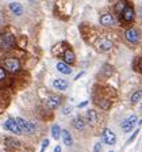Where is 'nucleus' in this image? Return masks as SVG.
<instances>
[{
	"label": "nucleus",
	"mask_w": 142,
	"mask_h": 152,
	"mask_svg": "<svg viewBox=\"0 0 142 152\" xmlns=\"http://www.w3.org/2000/svg\"><path fill=\"white\" fill-rule=\"evenodd\" d=\"M14 44H15L14 35L8 34V33L0 34V49H1V50H8V49H11V48L14 46Z\"/></svg>",
	"instance_id": "f257e3e1"
},
{
	"label": "nucleus",
	"mask_w": 142,
	"mask_h": 152,
	"mask_svg": "<svg viewBox=\"0 0 142 152\" xmlns=\"http://www.w3.org/2000/svg\"><path fill=\"white\" fill-rule=\"evenodd\" d=\"M4 68H6L7 71H9V72H12V73L18 72L19 68H20L19 60L15 58V57H8V58L4 60Z\"/></svg>",
	"instance_id": "f03ea898"
},
{
	"label": "nucleus",
	"mask_w": 142,
	"mask_h": 152,
	"mask_svg": "<svg viewBox=\"0 0 142 152\" xmlns=\"http://www.w3.org/2000/svg\"><path fill=\"white\" fill-rule=\"evenodd\" d=\"M16 122L18 125L20 126L22 132H26V133H34L37 130V126H35L34 122H30V121H26L23 118H16Z\"/></svg>",
	"instance_id": "7ed1b4c3"
},
{
	"label": "nucleus",
	"mask_w": 142,
	"mask_h": 152,
	"mask_svg": "<svg viewBox=\"0 0 142 152\" xmlns=\"http://www.w3.org/2000/svg\"><path fill=\"white\" fill-rule=\"evenodd\" d=\"M101 139L106 144L108 145H114L115 142H117V136H115V133L110 129V128H104L103 129V133H101Z\"/></svg>",
	"instance_id": "20e7f679"
},
{
	"label": "nucleus",
	"mask_w": 142,
	"mask_h": 152,
	"mask_svg": "<svg viewBox=\"0 0 142 152\" xmlns=\"http://www.w3.org/2000/svg\"><path fill=\"white\" fill-rule=\"evenodd\" d=\"M120 18L125 23H131L133 19H134V8L129 4H126L125 10H123L122 12H120Z\"/></svg>",
	"instance_id": "39448f33"
},
{
	"label": "nucleus",
	"mask_w": 142,
	"mask_h": 152,
	"mask_svg": "<svg viewBox=\"0 0 142 152\" xmlns=\"http://www.w3.org/2000/svg\"><path fill=\"white\" fill-rule=\"evenodd\" d=\"M4 128H6L7 130H9V132L15 133V134H22V129H20V126L18 125V122H16V120H12V118H9V120H7L6 122H4Z\"/></svg>",
	"instance_id": "423d86ee"
},
{
	"label": "nucleus",
	"mask_w": 142,
	"mask_h": 152,
	"mask_svg": "<svg viewBox=\"0 0 142 152\" xmlns=\"http://www.w3.org/2000/svg\"><path fill=\"white\" fill-rule=\"evenodd\" d=\"M125 37H126V39L130 44H138L139 31L137 28H129V30H126V33H125Z\"/></svg>",
	"instance_id": "0eeeda50"
},
{
	"label": "nucleus",
	"mask_w": 142,
	"mask_h": 152,
	"mask_svg": "<svg viewBox=\"0 0 142 152\" xmlns=\"http://www.w3.org/2000/svg\"><path fill=\"white\" fill-rule=\"evenodd\" d=\"M137 124V117L135 115H130V117H127L126 120L122 122V129L123 132H130V130L134 128V125Z\"/></svg>",
	"instance_id": "6e6552de"
},
{
	"label": "nucleus",
	"mask_w": 142,
	"mask_h": 152,
	"mask_svg": "<svg viewBox=\"0 0 142 152\" xmlns=\"http://www.w3.org/2000/svg\"><path fill=\"white\" fill-rule=\"evenodd\" d=\"M112 48V41L111 39H107V38H101L98 42V49L100 52H107Z\"/></svg>",
	"instance_id": "1a4fd4ad"
},
{
	"label": "nucleus",
	"mask_w": 142,
	"mask_h": 152,
	"mask_svg": "<svg viewBox=\"0 0 142 152\" xmlns=\"http://www.w3.org/2000/svg\"><path fill=\"white\" fill-rule=\"evenodd\" d=\"M61 103V98L60 96H56V95H51V96H49V98L46 99V104L49 109H56L58 107Z\"/></svg>",
	"instance_id": "9d476101"
},
{
	"label": "nucleus",
	"mask_w": 142,
	"mask_h": 152,
	"mask_svg": "<svg viewBox=\"0 0 142 152\" xmlns=\"http://www.w3.org/2000/svg\"><path fill=\"white\" fill-rule=\"evenodd\" d=\"M100 25L103 26H114L115 25V18L111 14H104L100 16Z\"/></svg>",
	"instance_id": "9b49d317"
},
{
	"label": "nucleus",
	"mask_w": 142,
	"mask_h": 152,
	"mask_svg": "<svg viewBox=\"0 0 142 152\" xmlns=\"http://www.w3.org/2000/svg\"><path fill=\"white\" fill-rule=\"evenodd\" d=\"M4 144H6V149H8V151H11V149H18L19 147H20L19 141L11 139V137H7L6 141H4Z\"/></svg>",
	"instance_id": "f8f14e48"
},
{
	"label": "nucleus",
	"mask_w": 142,
	"mask_h": 152,
	"mask_svg": "<svg viewBox=\"0 0 142 152\" xmlns=\"http://www.w3.org/2000/svg\"><path fill=\"white\" fill-rule=\"evenodd\" d=\"M57 69L60 71L64 75H70L72 73V68L69 66V64H66L65 61L64 63H57Z\"/></svg>",
	"instance_id": "ddd939ff"
},
{
	"label": "nucleus",
	"mask_w": 142,
	"mask_h": 152,
	"mask_svg": "<svg viewBox=\"0 0 142 152\" xmlns=\"http://www.w3.org/2000/svg\"><path fill=\"white\" fill-rule=\"evenodd\" d=\"M9 10H11V12L15 14V15H22L23 14V7L20 6L19 3H16V1H12V3H9Z\"/></svg>",
	"instance_id": "4468645a"
},
{
	"label": "nucleus",
	"mask_w": 142,
	"mask_h": 152,
	"mask_svg": "<svg viewBox=\"0 0 142 152\" xmlns=\"http://www.w3.org/2000/svg\"><path fill=\"white\" fill-rule=\"evenodd\" d=\"M53 87L57 90H60V91H65L68 88V82L64 79H56L53 82Z\"/></svg>",
	"instance_id": "2eb2a0df"
},
{
	"label": "nucleus",
	"mask_w": 142,
	"mask_h": 152,
	"mask_svg": "<svg viewBox=\"0 0 142 152\" xmlns=\"http://www.w3.org/2000/svg\"><path fill=\"white\" fill-rule=\"evenodd\" d=\"M75 60H76V57H75V53H73L72 50H69V49H68V50H65L64 52V61H65L66 64H73L75 63Z\"/></svg>",
	"instance_id": "dca6fc26"
},
{
	"label": "nucleus",
	"mask_w": 142,
	"mask_h": 152,
	"mask_svg": "<svg viewBox=\"0 0 142 152\" xmlns=\"http://www.w3.org/2000/svg\"><path fill=\"white\" fill-rule=\"evenodd\" d=\"M61 136H62V140H64V144H65V145L70 147V145L73 144V141H72V136H70V133L68 132V130H62Z\"/></svg>",
	"instance_id": "f3484780"
},
{
	"label": "nucleus",
	"mask_w": 142,
	"mask_h": 152,
	"mask_svg": "<svg viewBox=\"0 0 142 152\" xmlns=\"http://www.w3.org/2000/svg\"><path fill=\"white\" fill-rule=\"evenodd\" d=\"M87 118H88V122L91 125H95L96 121H98V114H96L95 110H88L87 111Z\"/></svg>",
	"instance_id": "a211bd4d"
},
{
	"label": "nucleus",
	"mask_w": 142,
	"mask_h": 152,
	"mask_svg": "<svg viewBox=\"0 0 142 152\" xmlns=\"http://www.w3.org/2000/svg\"><path fill=\"white\" fill-rule=\"evenodd\" d=\"M133 68L137 72H142V56H138L135 60L133 61Z\"/></svg>",
	"instance_id": "6ab92c4d"
},
{
	"label": "nucleus",
	"mask_w": 142,
	"mask_h": 152,
	"mask_svg": "<svg viewBox=\"0 0 142 152\" xmlns=\"http://www.w3.org/2000/svg\"><path fill=\"white\" fill-rule=\"evenodd\" d=\"M61 133H62V130H61V128L58 126V125H53V126H51V136H53L54 140L60 139Z\"/></svg>",
	"instance_id": "aec40b11"
},
{
	"label": "nucleus",
	"mask_w": 142,
	"mask_h": 152,
	"mask_svg": "<svg viewBox=\"0 0 142 152\" xmlns=\"http://www.w3.org/2000/svg\"><path fill=\"white\" fill-rule=\"evenodd\" d=\"M73 126H75L76 129H84V126H85L84 120H83L81 117H76L75 120H73Z\"/></svg>",
	"instance_id": "412c9836"
},
{
	"label": "nucleus",
	"mask_w": 142,
	"mask_h": 152,
	"mask_svg": "<svg viewBox=\"0 0 142 152\" xmlns=\"http://www.w3.org/2000/svg\"><path fill=\"white\" fill-rule=\"evenodd\" d=\"M141 99H142V91H135L134 94L131 95V102H133L134 104L138 103Z\"/></svg>",
	"instance_id": "4be33fe9"
},
{
	"label": "nucleus",
	"mask_w": 142,
	"mask_h": 152,
	"mask_svg": "<svg viewBox=\"0 0 142 152\" xmlns=\"http://www.w3.org/2000/svg\"><path fill=\"white\" fill-rule=\"evenodd\" d=\"M96 103H98L101 109H106V110H108V109H110V106H111L110 101H107V99H101V101H96Z\"/></svg>",
	"instance_id": "5701e85b"
},
{
	"label": "nucleus",
	"mask_w": 142,
	"mask_h": 152,
	"mask_svg": "<svg viewBox=\"0 0 142 152\" xmlns=\"http://www.w3.org/2000/svg\"><path fill=\"white\" fill-rule=\"evenodd\" d=\"M125 7H126V3H125V1H119V3L117 4V7H115V8H117V12L120 14L123 10H125Z\"/></svg>",
	"instance_id": "b1692460"
},
{
	"label": "nucleus",
	"mask_w": 142,
	"mask_h": 152,
	"mask_svg": "<svg viewBox=\"0 0 142 152\" xmlns=\"http://www.w3.org/2000/svg\"><path fill=\"white\" fill-rule=\"evenodd\" d=\"M49 144H50V141H49V139L43 140V142H42V147H41V152H45V149L49 147Z\"/></svg>",
	"instance_id": "393cba45"
},
{
	"label": "nucleus",
	"mask_w": 142,
	"mask_h": 152,
	"mask_svg": "<svg viewBox=\"0 0 142 152\" xmlns=\"http://www.w3.org/2000/svg\"><path fill=\"white\" fill-rule=\"evenodd\" d=\"M6 77H7V75H6V69L0 66V80H4Z\"/></svg>",
	"instance_id": "a878e982"
},
{
	"label": "nucleus",
	"mask_w": 142,
	"mask_h": 152,
	"mask_svg": "<svg viewBox=\"0 0 142 152\" xmlns=\"http://www.w3.org/2000/svg\"><path fill=\"white\" fill-rule=\"evenodd\" d=\"M138 132H139V130H135V132H134V134H133V136L129 139V141H127V142H129V144H130V142H131V141H134V139H135V137H137V134H138Z\"/></svg>",
	"instance_id": "bb28decb"
},
{
	"label": "nucleus",
	"mask_w": 142,
	"mask_h": 152,
	"mask_svg": "<svg viewBox=\"0 0 142 152\" xmlns=\"http://www.w3.org/2000/svg\"><path fill=\"white\" fill-rule=\"evenodd\" d=\"M95 152H101V144L100 142H98L96 145H95V149H93Z\"/></svg>",
	"instance_id": "cd10ccee"
},
{
	"label": "nucleus",
	"mask_w": 142,
	"mask_h": 152,
	"mask_svg": "<svg viewBox=\"0 0 142 152\" xmlns=\"http://www.w3.org/2000/svg\"><path fill=\"white\" fill-rule=\"evenodd\" d=\"M70 111H72V109H70V107H68V106L62 109V113H64V114H70Z\"/></svg>",
	"instance_id": "c85d7f7f"
},
{
	"label": "nucleus",
	"mask_w": 142,
	"mask_h": 152,
	"mask_svg": "<svg viewBox=\"0 0 142 152\" xmlns=\"http://www.w3.org/2000/svg\"><path fill=\"white\" fill-rule=\"evenodd\" d=\"M54 152H61V147H60V145H57L56 148H54Z\"/></svg>",
	"instance_id": "c756f323"
},
{
	"label": "nucleus",
	"mask_w": 142,
	"mask_h": 152,
	"mask_svg": "<svg viewBox=\"0 0 142 152\" xmlns=\"http://www.w3.org/2000/svg\"><path fill=\"white\" fill-rule=\"evenodd\" d=\"M138 15H139V18H142V6L139 7V10H138Z\"/></svg>",
	"instance_id": "7c9ffc66"
},
{
	"label": "nucleus",
	"mask_w": 142,
	"mask_h": 152,
	"mask_svg": "<svg viewBox=\"0 0 142 152\" xmlns=\"http://www.w3.org/2000/svg\"><path fill=\"white\" fill-rule=\"evenodd\" d=\"M84 106H87V102H83V103L79 104V107H84Z\"/></svg>",
	"instance_id": "2f4dec72"
},
{
	"label": "nucleus",
	"mask_w": 142,
	"mask_h": 152,
	"mask_svg": "<svg viewBox=\"0 0 142 152\" xmlns=\"http://www.w3.org/2000/svg\"><path fill=\"white\" fill-rule=\"evenodd\" d=\"M83 75H84V72H81V73H79V75H77V76H76V77H75V79H76V80H77V79H80V76H83Z\"/></svg>",
	"instance_id": "473e14b6"
},
{
	"label": "nucleus",
	"mask_w": 142,
	"mask_h": 152,
	"mask_svg": "<svg viewBox=\"0 0 142 152\" xmlns=\"http://www.w3.org/2000/svg\"><path fill=\"white\" fill-rule=\"evenodd\" d=\"M139 125H142V118H141V121H139Z\"/></svg>",
	"instance_id": "72a5a7b5"
},
{
	"label": "nucleus",
	"mask_w": 142,
	"mask_h": 152,
	"mask_svg": "<svg viewBox=\"0 0 142 152\" xmlns=\"http://www.w3.org/2000/svg\"><path fill=\"white\" fill-rule=\"evenodd\" d=\"M141 109H142V104H141Z\"/></svg>",
	"instance_id": "f704fd0d"
},
{
	"label": "nucleus",
	"mask_w": 142,
	"mask_h": 152,
	"mask_svg": "<svg viewBox=\"0 0 142 152\" xmlns=\"http://www.w3.org/2000/svg\"><path fill=\"white\" fill-rule=\"evenodd\" d=\"M110 152H112V151H110Z\"/></svg>",
	"instance_id": "c9c22d12"
}]
</instances>
